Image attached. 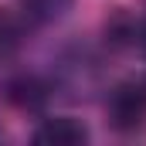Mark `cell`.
Segmentation results:
<instances>
[{
    "mask_svg": "<svg viewBox=\"0 0 146 146\" xmlns=\"http://www.w3.org/2000/svg\"><path fill=\"white\" fill-rule=\"evenodd\" d=\"M109 119L115 129H136L146 122V85H122L109 99Z\"/></svg>",
    "mask_w": 146,
    "mask_h": 146,
    "instance_id": "1",
    "label": "cell"
},
{
    "mask_svg": "<svg viewBox=\"0 0 146 146\" xmlns=\"http://www.w3.org/2000/svg\"><path fill=\"white\" fill-rule=\"evenodd\" d=\"M85 139H88V129L78 119H72V115L48 119L34 133V143H41V146H82Z\"/></svg>",
    "mask_w": 146,
    "mask_h": 146,
    "instance_id": "2",
    "label": "cell"
},
{
    "mask_svg": "<svg viewBox=\"0 0 146 146\" xmlns=\"http://www.w3.org/2000/svg\"><path fill=\"white\" fill-rule=\"evenodd\" d=\"M68 7H72V0H24V14L37 24H48V21L61 17Z\"/></svg>",
    "mask_w": 146,
    "mask_h": 146,
    "instance_id": "3",
    "label": "cell"
},
{
    "mask_svg": "<svg viewBox=\"0 0 146 146\" xmlns=\"http://www.w3.org/2000/svg\"><path fill=\"white\" fill-rule=\"evenodd\" d=\"M17 41H21V24H17L10 14L0 10V54H7Z\"/></svg>",
    "mask_w": 146,
    "mask_h": 146,
    "instance_id": "4",
    "label": "cell"
}]
</instances>
